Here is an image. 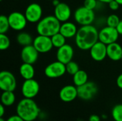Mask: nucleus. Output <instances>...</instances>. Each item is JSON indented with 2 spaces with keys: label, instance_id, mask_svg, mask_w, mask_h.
<instances>
[{
  "label": "nucleus",
  "instance_id": "6e6552de",
  "mask_svg": "<svg viewBox=\"0 0 122 121\" xmlns=\"http://www.w3.org/2000/svg\"><path fill=\"white\" fill-rule=\"evenodd\" d=\"M16 88V80L12 73L3 71L0 73V88L3 91H14Z\"/></svg>",
  "mask_w": 122,
  "mask_h": 121
},
{
  "label": "nucleus",
  "instance_id": "f704fd0d",
  "mask_svg": "<svg viewBox=\"0 0 122 121\" xmlns=\"http://www.w3.org/2000/svg\"><path fill=\"white\" fill-rule=\"evenodd\" d=\"M5 113V106L3 104L0 105V118H3Z\"/></svg>",
  "mask_w": 122,
  "mask_h": 121
},
{
  "label": "nucleus",
  "instance_id": "c85d7f7f",
  "mask_svg": "<svg viewBox=\"0 0 122 121\" xmlns=\"http://www.w3.org/2000/svg\"><path fill=\"white\" fill-rule=\"evenodd\" d=\"M120 19L119 17L116 15V14H111L109 15L107 19V24L109 26H112V27H114L116 28L119 23L120 22Z\"/></svg>",
  "mask_w": 122,
  "mask_h": 121
},
{
  "label": "nucleus",
  "instance_id": "1a4fd4ad",
  "mask_svg": "<svg viewBox=\"0 0 122 121\" xmlns=\"http://www.w3.org/2000/svg\"><path fill=\"white\" fill-rule=\"evenodd\" d=\"M39 90L40 86L34 78L25 80L21 86V93L26 98L33 99L38 95Z\"/></svg>",
  "mask_w": 122,
  "mask_h": 121
},
{
  "label": "nucleus",
  "instance_id": "37998d69",
  "mask_svg": "<svg viewBox=\"0 0 122 121\" xmlns=\"http://www.w3.org/2000/svg\"><path fill=\"white\" fill-rule=\"evenodd\" d=\"M0 1H3V0H0Z\"/></svg>",
  "mask_w": 122,
  "mask_h": 121
},
{
  "label": "nucleus",
  "instance_id": "b1692460",
  "mask_svg": "<svg viewBox=\"0 0 122 121\" xmlns=\"http://www.w3.org/2000/svg\"><path fill=\"white\" fill-rule=\"evenodd\" d=\"M51 38V41H52L54 47H55L56 48H59L66 44V38L65 36H64L60 32L54 34Z\"/></svg>",
  "mask_w": 122,
  "mask_h": 121
},
{
  "label": "nucleus",
  "instance_id": "a878e982",
  "mask_svg": "<svg viewBox=\"0 0 122 121\" xmlns=\"http://www.w3.org/2000/svg\"><path fill=\"white\" fill-rule=\"evenodd\" d=\"M10 28L8 16L1 15L0 16V34H6Z\"/></svg>",
  "mask_w": 122,
  "mask_h": 121
},
{
  "label": "nucleus",
  "instance_id": "cd10ccee",
  "mask_svg": "<svg viewBox=\"0 0 122 121\" xmlns=\"http://www.w3.org/2000/svg\"><path fill=\"white\" fill-rule=\"evenodd\" d=\"M10 46V39L5 34H0V49L6 50Z\"/></svg>",
  "mask_w": 122,
  "mask_h": 121
},
{
  "label": "nucleus",
  "instance_id": "58836bf2",
  "mask_svg": "<svg viewBox=\"0 0 122 121\" xmlns=\"http://www.w3.org/2000/svg\"><path fill=\"white\" fill-rule=\"evenodd\" d=\"M120 5H122V0H116Z\"/></svg>",
  "mask_w": 122,
  "mask_h": 121
},
{
  "label": "nucleus",
  "instance_id": "4c0bfd02",
  "mask_svg": "<svg viewBox=\"0 0 122 121\" xmlns=\"http://www.w3.org/2000/svg\"><path fill=\"white\" fill-rule=\"evenodd\" d=\"M99 1L102 2V3H106V4H109V2H111L113 0H98Z\"/></svg>",
  "mask_w": 122,
  "mask_h": 121
},
{
  "label": "nucleus",
  "instance_id": "412c9836",
  "mask_svg": "<svg viewBox=\"0 0 122 121\" xmlns=\"http://www.w3.org/2000/svg\"><path fill=\"white\" fill-rule=\"evenodd\" d=\"M73 82L76 87L81 86L88 82V74L84 70H79L73 76Z\"/></svg>",
  "mask_w": 122,
  "mask_h": 121
},
{
  "label": "nucleus",
  "instance_id": "4be33fe9",
  "mask_svg": "<svg viewBox=\"0 0 122 121\" xmlns=\"http://www.w3.org/2000/svg\"><path fill=\"white\" fill-rule=\"evenodd\" d=\"M16 101L14 91H3L1 96V102L5 107L12 106Z\"/></svg>",
  "mask_w": 122,
  "mask_h": 121
},
{
  "label": "nucleus",
  "instance_id": "39448f33",
  "mask_svg": "<svg viewBox=\"0 0 122 121\" xmlns=\"http://www.w3.org/2000/svg\"><path fill=\"white\" fill-rule=\"evenodd\" d=\"M78 97L84 101H90L97 94L98 86L94 82L88 81L85 84L77 87Z\"/></svg>",
  "mask_w": 122,
  "mask_h": 121
},
{
  "label": "nucleus",
  "instance_id": "aec40b11",
  "mask_svg": "<svg viewBox=\"0 0 122 121\" xmlns=\"http://www.w3.org/2000/svg\"><path fill=\"white\" fill-rule=\"evenodd\" d=\"M19 73L24 80L34 78L35 75V70L33 64L24 63L19 68Z\"/></svg>",
  "mask_w": 122,
  "mask_h": 121
},
{
  "label": "nucleus",
  "instance_id": "dca6fc26",
  "mask_svg": "<svg viewBox=\"0 0 122 121\" xmlns=\"http://www.w3.org/2000/svg\"><path fill=\"white\" fill-rule=\"evenodd\" d=\"M78 97L77 87L73 85H67L61 88L59 91V98L65 103L74 101Z\"/></svg>",
  "mask_w": 122,
  "mask_h": 121
},
{
  "label": "nucleus",
  "instance_id": "423d86ee",
  "mask_svg": "<svg viewBox=\"0 0 122 121\" xmlns=\"http://www.w3.org/2000/svg\"><path fill=\"white\" fill-rule=\"evenodd\" d=\"M119 36V34L117 28L107 26L99 31V41L106 45L117 42Z\"/></svg>",
  "mask_w": 122,
  "mask_h": 121
},
{
  "label": "nucleus",
  "instance_id": "473e14b6",
  "mask_svg": "<svg viewBox=\"0 0 122 121\" xmlns=\"http://www.w3.org/2000/svg\"><path fill=\"white\" fill-rule=\"evenodd\" d=\"M89 121H101V118L98 115H91L89 118Z\"/></svg>",
  "mask_w": 122,
  "mask_h": 121
},
{
  "label": "nucleus",
  "instance_id": "2f4dec72",
  "mask_svg": "<svg viewBox=\"0 0 122 121\" xmlns=\"http://www.w3.org/2000/svg\"><path fill=\"white\" fill-rule=\"evenodd\" d=\"M6 121H24L20 116H19L17 114L16 115H14L11 116L10 117H9L7 118Z\"/></svg>",
  "mask_w": 122,
  "mask_h": 121
},
{
  "label": "nucleus",
  "instance_id": "f8f14e48",
  "mask_svg": "<svg viewBox=\"0 0 122 121\" xmlns=\"http://www.w3.org/2000/svg\"><path fill=\"white\" fill-rule=\"evenodd\" d=\"M33 45L40 53H47L54 47L51 37L39 34L34 39Z\"/></svg>",
  "mask_w": 122,
  "mask_h": 121
},
{
  "label": "nucleus",
  "instance_id": "6ab92c4d",
  "mask_svg": "<svg viewBox=\"0 0 122 121\" xmlns=\"http://www.w3.org/2000/svg\"><path fill=\"white\" fill-rule=\"evenodd\" d=\"M77 31H78V29L76 26L72 22L66 21L64 22L62 24H61L59 32L66 39H71L75 37Z\"/></svg>",
  "mask_w": 122,
  "mask_h": 121
},
{
  "label": "nucleus",
  "instance_id": "e433bc0d",
  "mask_svg": "<svg viewBox=\"0 0 122 121\" xmlns=\"http://www.w3.org/2000/svg\"><path fill=\"white\" fill-rule=\"evenodd\" d=\"M59 4H60V2H59V0H53L52 1V4L54 5V6H57Z\"/></svg>",
  "mask_w": 122,
  "mask_h": 121
},
{
  "label": "nucleus",
  "instance_id": "a19ab883",
  "mask_svg": "<svg viewBox=\"0 0 122 121\" xmlns=\"http://www.w3.org/2000/svg\"><path fill=\"white\" fill-rule=\"evenodd\" d=\"M0 121H5L3 118H0Z\"/></svg>",
  "mask_w": 122,
  "mask_h": 121
},
{
  "label": "nucleus",
  "instance_id": "4468645a",
  "mask_svg": "<svg viewBox=\"0 0 122 121\" xmlns=\"http://www.w3.org/2000/svg\"><path fill=\"white\" fill-rule=\"evenodd\" d=\"M90 55L96 61H102L107 56V45L98 41L91 48Z\"/></svg>",
  "mask_w": 122,
  "mask_h": 121
},
{
  "label": "nucleus",
  "instance_id": "f257e3e1",
  "mask_svg": "<svg viewBox=\"0 0 122 121\" xmlns=\"http://www.w3.org/2000/svg\"><path fill=\"white\" fill-rule=\"evenodd\" d=\"M99 41V31L93 25L81 26L75 36L76 46L81 50H90Z\"/></svg>",
  "mask_w": 122,
  "mask_h": 121
},
{
  "label": "nucleus",
  "instance_id": "9b49d317",
  "mask_svg": "<svg viewBox=\"0 0 122 121\" xmlns=\"http://www.w3.org/2000/svg\"><path fill=\"white\" fill-rule=\"evenodd\" d=\"M42 8L37 3H32L27 6L24 15L27 21L30 23H38L42 18Z\"/></svg>",
  "mask_w": 122,
  "mask_h": 121
},
{
  "label": "nucleus",
  "instance_id": "79ce46f5",
  "mask_svg": "<svg viewBox=\"0 0 122 121\" xmlns=\"http://www.w3.org/2000/svg\"><path fill=\"white\" fill-rule=\"evenodd\" d=\"M48 1H53V0H48Z\"/></svg>",
  "mask_w": 122,
  "mask_h": 121
},
{
  "label": "nucleus",
  "instance_id": "f03ea898",
  "mask_svg": "<svg viewBox=\"0 0 122 121\" xmlns=\"http://www.w3.org/2000/svg\"><path fill=\"white\" fill-rule=\"evenodd\" d=\"M16 114L24 121H34L40 115V108L32 98H24L17 104Z\"/></svg>",
  "mask_w": 122,
  "mask_h": 121
},
{
  "label": "nucleus",
  "instance_id": "9d476101",
  "mask_svg": "<svg viewBox=\"0 0 122 121\" xmlns=\"http://www.w3.org/2000/svg\"><path fill=\"white\" fill-rule=\"evenodd\" d=\"M10 28L14 31H22L26 26L27 19L24 15L19 11H14L8 16Z\"/></svg>",
  "mask_w": 122,
  "mask_h": 121
},
{
  "label": "nucleus",
  "instance_id": "c9c22d12",
  "mask_svg": "<svg viewBox=\"0 0 122 121\" xmlns=\"http://www.w3.org/2000/svg\"><path fill=\"white\" fill-rule=\"evenodd\" d=\"M116 28H117V29L119 35H122V20L120 21V22L119 23L118 26Z\"/></svg>",
  "mask_w": 122,
  "mask_h": 121
},
{
  "label": "nucleus",
  "instance_id": "c756f323",
  "mask_svg": "<svg viewBox=\"0 0 122 121\" xmlns=\"http://www.w3.org/2000/svg\"><path fill=\"white\" fill-rule=\"evenodd\" d=\"M97 1L98 0H84V6L87 9L94 10L97 6Z\"/></svg>",
  "mask_w": 122,
  "mask_h": 121
},
{
  "label": "nucleus",
  "instance_id": "5701e85b",
  "mask_svg": "<svg viewBox=\"0 0 122 121\" xmlns=\"http://www.w3.org/2000/svg\"><path fill=\"white\" fill-rule=\"evenodd\" d=\"M16 41L19 45L22 46H26L33 44L34 39H32L31 36L29 34L26 32H21L17 35Z\"/></svg>",
  "mask_w": 122,
  "mask_h": 121
},
{
  "label": "nucleus",
  "instance_id": "7c9ffc66",
  "mask_svg": "<svg viewBox=\"0 0 122 121\" xmlns=\"http://www.w3.org/2000/svg\"><path fill=\"white\" fill-rule=\"evenodd\" d=\"M109 8H110L112 10L116 11V10H117V9L119 8L120 4H119L116 0H113V1H112L111 2L109 3Z\"/></svg>",
  "mask_w": 122,
  "mask_h": 121
},
{
  "label": "nucleus",
  "instance_id": "ea45409f",
  "mask_svg": "<svg viewBox=\"0 0 122 121\" xmlns=\"http://www.w3.org/2000/svg\"><path fill=\"white\" fill-rule=\"evenodd\" d=\"M102 118H104V119H107V116L106 115H104H104H102Z\"/></svg>",
  "mask_w": 122,
  "mask_h": 121
},
{
  "label": "nucleus",
  "instance_id": "7ed1b4c3",
  "mask_svg": "<svg viewBox=\"0 0 122 121\" xmlns=\"http://www.w3.org/2000/svg\"><path fill=\"white\" fill-rule=\"evenodd\" d=\"M61 22L55 16H47L42 18L36 25L38 34L51 37L59 32Z\"/></svg>",
  "mask_w": 122,
  "mask_h": 121
},
{
  "label": "nucleus",
  "instance_id": "f3484780",
  "mask_svg": "<svg viewBox=\"0 0 122 121\" xmlns=\"http://www.w3.org/2000/svg\"><path fill=\"white\" fill-rule=\"evenodd\" d=\"M54 16L60 22H66L71 16V10L68 4L60 2L59 4L54 6Z\"/></svg>",
  "mask_w": 122,
  "mask_h": 121
},
{
  "label": "nucleus",
  "instance_id": "bb28decb",
  "mask_svg": "<svg viewBox=\"0 0 122 121\" xmlns=\"http://www.w3.org/2000/svg\"><path fill=\"white\" fill-rule=\"evenodd\" d=\"M66 73H68L71 76H74L76 72H78L80 70L78 63L73 61H71L70 62L66 64Z\"/></svg>",
  "mask_w": 122,
  "mask_h": 121
},
{
  "label": "nucleus",
  "instance_id": "72a5a7b5",
  "mask_svg": "<svg viewBox=\"0 0 122 121\" xmlns=\"http://www.w3.org/2000/svg\"><path fill=\"white\" fill-rule=\"evenodd\" d=\"M117 85L119 88L122 89V73L120 74L117 78Z\"/></svg>",
  "mask_w": 122,
  "mask_h": 121
},
{
  "label": "nucleus",
  "instance_id": "20e7f679",
  "mask_svg": "<svg viewBox=\"0 0 122 121\" xmlns=\"http://www.w3.org/2000/svg\"><path fill=\"white\" fill-rule=\"evenodd\" d=\"M74 19L81 26L91 25L95 19V14L94 10L87 9L83 6L75 11Z\"/></svg>",
  "mask_w": 122,
  "mask_h": 121
},
{
  "label": "nucleus",
  "instance_id": "0eeeda50",
  "mask_svg": "<svg viewBox=\"0 0 122 121\" xmlns=\"http://www.w3.org/2000/svg\"><path fill=\"white\" fill-rule=\"evenodd\" d=\"M66 73V65L59 61L49 63L44 69L45 76L49 78H60Z\"/></svg>",
  "mask_w": 122,
  "mask_h": 121
},
{
  "label": "nucleus",
  "instance_id": "2eb2a0df",
  "mask_svg": "<svg viewBox=\"0 0 122 121\" xmlns=\"http://www.w3.org/2000/svg\"><path fill=\"white\" fill-rule=\"evenodd\" d=\"M74 51L73 47L69 44H65L61 47L57 48L56 51V58L57 61L66 64L71 61L74 57Z\"/></svg>",
  "mask_w": 122,
  "mask_h": 121
},
{
  "label": "nucleus",
  "instance_id": "ddd939ff",
  "mask_svg": "<svg viewBox=\"0 0 122 121\" xmlns=\"http://www.w3.org/2000/svg\"><path fill=\"white\" fill-rule=\"evenodd\" d=\"M39 51L33 44L24 46L21 51V58L24 63L34 64L36 62L39 57Z\"/></svg>",
  "mask_w": 122,
  "mask_h": 121
},
{
  "label": "nucleus",
  "instance_id": "393cba45",
  "mask_svg": "<svg viewBox=\"0 0 122 121\" xmlns=\"http://www.w3.org/2000/svg\"><path fill=\"white\" fill-rule=\"evenodd\" d=\"M112 117L114 121H122V104H117L113 107Z\"/></svg>",
  "mask_w": 122,
  "mask_h": 121
},
{
  "label": "nucleus",
  "instance_id": "a211bd4d",
  "mask_svg": "<svg viewBox=\"0 0 122 121\" xmlns=\"http://www.w3.org/2000/svg\"><path fill=\"white\" fill-rule=\"evenodd\" d=\"M107 56L112 61L122 60V47L117 42L107 45Z\"/></svg>",
  "mask_w": 122,
  "mask_h": 121
},
{
  "label": "nucleus",
  "instance_id": "c03bdc74",
  "mask_svg": "<svg viewBox=\"0 0 122 121\" xmlns=\"http://www.w3.org/2000/svg\"></svg>",
  "mask_w": 122,
  "mask_h": 121
}]
</instances>
